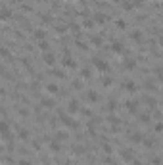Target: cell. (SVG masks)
<instances>
[{"instance_id":"ac0fdd59","label":"cell","mask_w":163,"mask_h":165,"mask_svg":"<svg viewBox=\"0 0 163 165\" xmlns=\"http://www.w3.org/2000/svg\"><path fill=\"white\" fill-rule=\"evenodd\" d=\"M50 152L60 154V152H61V142H60V140H52V142H50Z\"/></svg>"},{"instance_id":"9a60e30c","label":"cell","mask_w":163,"mask_h":165,"mask_svg":"<svg viewBox=\"0 0 163 165\" xmlns=\"http://www.w3.org/2000/svg\"><path fill=\"white\" fill-rule=\"evenodd\" d=\"M129 140L133 142V144H140L144 138H142V135H140V133H136V131H134V133H129Z\"/></svg>"},{"instance_id":"ba28073f","label":"cell","mask_w":163,"mask_h":165,"mask_svg":"<svg viewBox=\"0 0 163 165\" xmlns=\"http://www.w3.org/2000/svg\"><path fill=\"white\" fill-rule=\"evenodd\" d=\"M110 50H111L113 54H123V52H125V46H123V42L113 40L111 44H110Z\"/></svg>"},{"instance_id":"ee69618b","label":"cell","mask_w":163,"mask_h":165,"mask_svg":"<svg viewBox=\"0 0 163 165\" xmlns=\"http://www.w3.org/2000/svg\"><path fill=\"white\" fill-rule=\"evenodd\" d=\"M133 4H134V8H142L144 6V0H133Z\"/></svg>"},{"instance_id":"30bf717a","label":"cell","mask_w":163,"mask_h":165,"mask_svg":"<svg viewBox=\"0 0 163 165\" xmlns=\"http://www.w3.org/2000/svg\"><path fill=\"white\" fill-rule=\"evenodd\" d=\"M42 60H44V63L48 65V67H54V63H56V56L48 50V52H44V56H42Z\"/></svg>"},{"instance_id":"1f68e13d","label":"cell","mask_w":163,"mask_h":165,"mask_svg":"<svg viewBox=\"0 0 163 165\" xmlns=\"http://www.w3.org/2000/svg\"><path fill=\"white\" fill-rule=\"evenodd\" d=\"M0 56H2L4 60H10V58H12V54H10V50L6 46H2V48H0Z\"/></svg>"},{"instance_id":"d6986e66","label":"cell","mask_w":163,"mask_h":165,"mask_svg":"<svg viewBox=\"0 0 163 165\" xmlns=\"http://www.w3.org/2000/svg\"><path fill=\"white\" fill-rule=\"evenodd\" d=\"M33 37H35L37 40H44L46 39V31L44 29H35L33 31Z\"/></svg>"},{"instance_id":"277c9868","label":"cell","mask_w":163,"mask_h":165,"mask_svg":"<svg viewBox=\"0 0 163 165\" xmlns=\"http://www.w3.org/2000/svg\"><path fill=\"white\" fill-rule=\"evenodd\" d=\"M121 67H123L125 71H133V69L136 67V60H133V58H125V60L121 62Z\"/></svg>"},{"instance_id":"816d5d0a","label":"cell","mask_w":163,"mask_h":165,"mask_svg":"<svg viewBox=\"0 0 163 165\" xmlns=\"http://www.w3.org/2000/svg\"><path fill=\"white\" fill-rule=\"evenodd\" d=\"M17 165H31V161H29V159H19Z\"/></svg>"},{"instance_id":"11a10c76","label":"cell","mask_w":163,"mask_h":165,"mask_svg":"<svg viewBox=\"0 0 163 165\" xmlns=\"http://www.w3.org/2000/svg\"><path fill=\"white\" fill-rule=\"evenodd\" d=\"M159 44H161V46H163V37H161V39H159Z\"/></svg>"},{"instance_id":"8d00e7d4","label":"cell","mask_w":163,"mask_h":165,"mask_svg":"<svg viewBox=\"0 0 163 165\" xmlns=\"http://www.w3.org/2000/svg\"><path fill=\"white\" fill-rule=\"evenodd\" d=\"M146 104H148L150 108H154L157 102H156V98H152V96H146Z\"/></svg>"},{"instance_id":"7a4b0ae2","label":"cell","mask_w":163,"mask_h":165,"mask_svg":"<svg viewBox=\"0 0 163 165\" xmlns=\"http://www.w3.org/2000/svg\"><path fill=\"white\" fill-rule=\"evenodd\" d=\"M94 65H96V69L100 71V73H107V71H110V63H107L106 60H98V58H94Z\"/></svg>"},{"instance_id":"f5cc1de1","label":"cell","mask_w":163,"mask_h":165,"mask_svg":"<svg viewBox=\"0 0 163 165\" xmlns=\"http://www.w3.org/2000/svg\"><path fill=\"white\" fill-rule=\"evenodd\" d=\"M83 152H84V150H83L81 146H79V148H73V154H83Z\"/></svg>"},{"instance_id":"d590c367","label":"cell","mask_w":163,"mask_h":165,"mask_svg":"<svg viewBox=\"0 0 163 165\" xmlns=\"http://www.w3.org/2000/svg\"><path fill=\"white\" fill-rule=\"evenodd\" d=\"M156 79H157L159 83H163V67H157V69H156Z\"/></svg>"},{"instance_id":"b9f144b4","label":"cell","mask_w":163,"mask_h":165,"mask_svg":"<svg viewBox=\"0 0 163 165\" xmlns=\"http://www.w3.org/2000/svg\"><path fill=\"white\" fill-rule=\"evenodd\" d=\"M71 86H73V89H77V90H81V89H83V83H81V81H77V79H75Z\"/></svg>"},{"instance_id":"4fadbf2b","label":"cell","mask_w":163,"mask_h":165,"mask_svg":"<svg viewBox=\"0 0 163 165\" xmlns=\"http://www.w3.org/2000/svg\"><path fill=\"white\" fill-rule=\"evenodd\" d=\"M144 89H146L148 92H156V90H157V85H156L154 79H146V81H144Z\"/></svg>"},{"instance_id":"6da1fadb","label":"cell","mask_w":163,"mask_h":165,"mask_svg":"<svg viewBox=\"0 0 163 165\" xmlns=\"http://www.w3.org/2000/svg\"><path fill=\"white\" fill-rule=\"evenodd\" d=\"M79 109H81L79 100H77V98H69V102H67V113H69V115H75Z\"/></svg>"},{"instance_id":"7dc6e473","label":"cell","mask_w":163,"mask_h":165,"mask_svg":"<svg viewBox=\"0 0 163 165\" xmlns=\"http://www.w3.org/2000/svg\"><path fill=\"white\" fill-rule=\"evenodd\" d=\"M152 165H161V158H152Z\"/></svg>"},{"instance_id":"e575fe53","label":"cell","mask_w":163,"mask_h":165,"mask_svg":"<svg viewBox=\"0 0 163 165\" xmlns=\"http://www.w3.org/2000/svg\"><path fill=\"white\" fill-rule=\"evenodd\" d=\"M115 109H117V102H115V100H110V104H107V112L113 113Z\"/></svg>"},{"instance_id":"d6a6232c","label":"cell","mask_w":163,"mask_h":165,"mask_svg":"<svg viewBox=\"0 0 163 165\" xmlns=\"http://www.w3.org/2000/svg\"><path fill=\"white\" fill-rule=\"evenodd\" d=\"M38 48H40L42 52H48V48H50L48 40H46V39H44V40H38Z\"/></svg>"},{"instance_id":"74e56055","label":"cell","mask_w":163,"mask_h":165,"mask_svg":"<svg viewBox=\"0 0 163 165\" xmlns=\"http://www.w3.org/2000/svg\"><path fill=\"white\" fill-rule=\"evenodd\" d=\"M154 133H157V135L163 133V123H156V125H154Z\"/></svg>"},{"instance_id":"db71d44e","label":"cell","mask_w":163,"mask_h":165,"mask_svg":"<svg viewBox=\"0 0 163 165\" xmlns=\"http://www.w3.org/2000/svg\"><path fill=\"white\" fill-rule=\"evenodd\" d=\"M133 165H144V163H142V161H138V159H134V161H133Z\"/></svg>"},{"instance_id":"44dd1931","label":"cell","mask_w":163,"mask_h":165,"mask_svg":"<svg viewBox=\"0 0 163 165\" xmlns=\"http://www.w3.org/2000/svg\"><path fill=\"white\" fill-rule=\"evenodd\" d=\"M40 106L46 108V109H52L56 104H54V100H50V98H40Z\"/></svg>"},{"instance_id":"bcb514c9","label":"cell","mask_w":163,"mask_h":165,"mask_svg":"<svg viewBox=\"0 0 163 165\" xmlns=\"http://www.w3.org/2000/svg\"><path fill=\"white\" fill-rule=\"evenodd\" d=\"M77 48H81V50H86V48H88V46H86V44H84L83 40H77Z\"/></svg>"},{"instance_id":"7402d4cb","label":"cell","mask_w":163,"mask_h":165,"mask_svg":"<svg viewBox=\"0 0 163 165\" xmlns=\"http://www.w3.org/2000/svg\"><path fill=\"white\" fill-rule=\"evenodd\" d=\"M50 73L56 77V79H65V71L63 69H58V67H52L50 69Z\"/></svg>"},{"instance_id":"7bdbcfd3","label":"cell","mask_w":163,"mask_h":165,"mask_svg":"<svg viewBox=\"0 0 163 165\" xmlns=\"http://www.w3.org/2000/svg\"><path fill=\"white\" fill-rule=\"evenodd\" d=\"M31 144H33V150H37V152H40V148H42V146H40V142H38V140H33Z\"/></svg>"},{"instance_id":"e0dca14e","label":"cell","mask_w":163,"mask_h":165,"mask_svg":"<svg viewBox=\"0 0 163 165\" xmlns=\"http://www.w3.org/2000/svg\"><path fill=\"white\" fill-rule=\"evenodd\" d=\"M10 17H12V12H10V8H8V6H4V8H2V14H0V19H2L4 23H8Z\"/></svg>"},{"instance_id":"ffe728a7","label":"cell","mask_w":163,"mask_h":165,"mask_svg":"<svg viewBox=\"0 0 163 165\" xmlns=\"http://www.w3.org/2000/svg\"><path fill=\"white\" fill-rule=\"evenodd\" d=\"M46 92H50V94H60V86L56 83H48L46 85Z\"/></svg>"},{"instance_id":"484cf974","label":"cell","mask_w":163,"mask_h":165,"mask_svg":"<svg viewBox=\"0 0 163 165\" xmlns=\"http://www.w3.org/2000/svg\"><path fill=\"white\" fill-rule=\"evenodd\" d=\"M138 121H140V123H144V125H148L150 121H152V115L150 113H140L138 115Z\"/></svg>"},{"instance_id":"f1b7e54d","label":"cell","mask_w":163,"mask_h":165,"mask_svg":"<svg viewBox=\"0 0 163 165\" xmlns=\"http://www.w3.org/2000/svg\"><path fill=\"white\" fill-rule=\"evenodd\" d=\"M130 39H133L134 42H142V33H140V31H133V33H130Z\"/></svg>"},{"instance_id":"9f6ffc18","label":"cell","mask_w":163,"mask_h":165,"mask_svg":"<svg viewBox=\"0 0 163 165\" xmlns=\"http://www.w3.org/2000/svg\"><path fill=\"white\" fill-rule=\"evenodd\" d=\"M161 23H163V16H161Z\"/></svg>"},{"instance_id":"f35d334b","label":"cell","mask_w":163,"mask_h":165,"mask_svg":"<svg viewBox=\"0 0 163 165\" xmlns=\"http://www.w3.org/2000/svg\"><path fill=\"white\" fill-rule=\"evenodd\" d=\"M21 12H25V14L33 12V6H29V4H21Z\"/></svg>"},{"instance_id":"c3c4849f","label":"cell","mask_w":163,"mask_h":165,"mask_svg":"<svg viewBox=\"0 0 163 165\" xmlns=\"http://www.w3.org/2000/svg\"><path fill=\"white\" fill-rule=\"evenodd\" d=\"M69 29H71L73 33H79V25H75V23H69Z\"/></svg>"},{"instance_id":"681fc988","label":"cell","mask_w":163,"mask_h":165,"mask_svg":"<svg viewBox=\"0 0 163 165\" xmlns=\"http://www.w3.org/2000/svg\"><path fill=\"white\" fill-rule=\"evenodd\" d=\"M83 115H84V117H92V112L86 108V109H83Z\"/></svg>"},{"instance_id":"8fae6325","label":"cell","mask_w":163,"mask_h":165,"mask_svg":"<svg viewBox=\"0 0 163 165\" xmlns=\"http://www.w3.org/2000/svg\"><path fill=\"white\" fill-rule=\"evenodd\" d=\"M84 100L88 102V104H96L98 100H100V96H98L96 90H88V92H86V98H84Z\"/></svg>"},{"instance_id":"ab89813d","label":"cell","mask_w":163,"mask_h":165,"mask_svg":"<svg viewBox=\"0 0 163 165\" xmlns=\"http://www.w3.org/2000/svg\"><path fill=\"white\" fill-rule=\"evenodd\" d=\"M102 150H104L106 154H111V152H113V148H111L110 144H106V142H104V144H102Z\"/></svg>"},{"instance_id":"d4e9b609","label":"cell","mask_w":163,"mask_h":165,"mask_svg":"<svg viewBox=\"0 0 163 165\" xmlns=\"http://www.w3.org/2000/svg\"><path fill=\"white\" fill-rule=\"evenodd\" d=\"M121 8L125 10V12H133V10H134V4L130 2V0H125V2H121Z\"/></svg>"},{"instance_id":"7c38bea8","label":"cell","mask_w":163,"mask_h":165,"mask_svg":"<svg viewBox=\"0 0 163 165\" xmlns=\"http://www.w3.org/2000/svg\"><path fill=\"white\" fill-rule=\"evenodd\" d=\"M107 19H110V16H107V14H104V12H98V14L94 16V21H96L98 25H104Z\"/></svg>"},{"instance_id":"4316f807","label":"cell","mask_w":163,"mask_h":165,"mask_svg":"<svg viewBox=\"0 0 163 165\" xmlns=\"http://www.w3.org/2000/svg\"><path fill=\"white\" fill-rule=\"evenodd\" d=\"M67 138H69V135L65 133V131H58L56 133V140H60V142H65Z\"/></svg>"},{"instance_id":"cb8c5ba5","label":"cell","mask_w":163,"mask_h":165,"mask_svg":"<svg viewBox=\"0 0 163 165\" xmlns=\"http://www.w3.org/2000/svg\"><path fill=\"white\" fill-rule=\"evenodd\" d=\"M94 25H96V21H94V17H86V19L83 21V27H84V29H92Z\"/></svg>"},{"instance_id":"5b68a950","label":"cell","mask_w":163,"mask_h":165,"mask_svg":"<svg viewBox=\"0 0 163 165\" xmlns=\"http://www.w3.org/2000/svg\"><path fill=\"white\" fill-rule=\"evenodd\" d=\"M121 159L133 163V161H134V152L130 150V148H123V150H121Z\"/></svg>"},{"instance_id":"603a6c76","label":"cell","mask_w":163,"mask_h":165,"mask_svg":"<svg viewBox=\"0 0 163 165\" xmlns=\"http://www.w3.org/2000/svg\"><path fill=\"white\" fill-rule=\"evenodd\" d=\"M81 79H92V69L90 67H81Z\"/></svg>"},{"instance_id":"2e32d148","label":"cell","mask_w":163,"mask_h":165,"mask_svg":"<svg viewBox=\"0 0 163 165\" xmlns=\"http://www.w3.org/2000/svg\"><path fill=\"white\" fill-rule=\"evenodd\" d=\"M17 138H19V140H29V138H31L29 131L23 129V127H17Z\"/></svg>"},{"instance_id":"8992f818","label":"cell","mask_w":163,"mask_h":165,"mask_svg":"<svg viewBox=\"0 0 163 165\" xmlns=\"http://www.w3.org/2000/svg\"><path fill=\"white\" fill-rule=\"evenodd\" d=\"M123 90H125V92H129V94H134V92L138 90V85H136L134 81H125Z\"/></svg>"},{"instance_id":"5bb4252c","label":"cell","mask_w":163,"mask_h":165,"mask_svg":"<svg viewBox=\"0 0 163 165\" xmlns=\"http://www.w3.org/2000/svg\"><path fill=\"white\" fill-rule=\"evenodd\" d=\"M125 108H127V112H129V113H136L138 102H136V100H129V102H125Z\"/></svg>"},{"instance_id":"83f0119b","label":"cell","mask_w":163,"mask_h":165,"mask_svg":"<svg viewBox=\"0 0 163 165\" xmlns=\"http://www.w3.org/2000/svg\"><path fill=\"white\" fill-rule=\"evenodd\" d=\"M115 27H117V29H123V31H125V29H127V21H125L123 17H117V19H115Z\"/></svg>"},{"instance_id":"3957f363","label":"cell","mask_w":163,"mask_h":165,"mask_svg":"<svg viewBox=\"0 0 163 165\" xmlns=\"http://www.w3.org/2000/svg\"><path fill=\"white\" fill-rule=\"evenodd\" d=\"M60 121H61V125L67 127V129H75V127H77V121H73L69 113L67 115H60Z\"/></svg>"},{"instance_id":"52a82bcc","label":"cell","mask_w":163,"mask_h":165,"mask_svg":"<svg viewBox=\"0 0 163 165\" xmlns=\"http://www.w3.org/2000/svg\"><path fill=\"white\" fill-rule=\"evenodd\" d=\"M61 65H63V67H67V69H75V67H77V60H73V58L69 56V54H67V56L63 58Z\"/></svg>"},{"instance_id":"f546056e","label":"cell","mask_w":163,"mask_h":165,"mask_svg":"<svg viewBox=\"0 0 163 165\" xmlns=\"http://www.w3.org/2000/svg\"><path fill=\"white\" fill-rule=\"evenodd\" d=\"M90 44H94V46H102V37H100V35L90 37Z\"/></svg>"},{"instance_id":"f6af8a7d","label":"cell","mask_w":163,"mask_h":165,"mask_svg":"<svg viewBox=\"0 0 163 165\" xmlns=\"http://www.w3.org/2000/svg\"><path fill=\"white\" fill-rule=\"evenodd\" d=\"M144 146H146V148H152V146H154V140H152V138H146V140H144Z\"/></svg>"},{"instance_id":"4dcf8cb0","label":"cell","mask_w":163,"mask_h":165,"mask_svg":"<svg viewBox=\"0 0 163 165\" xmlns=\"http://www.w3.org/2000/svg\"><path fill=\"white\" fill-rule=\"evenodd\" d=\"M40 21H42L44 25H50V23H52V16H50V14H40Z\"/></svg>"},{"instance_id":"f907efd6","label":"cell","mask_w":163,"mask_h":165,"mask_svg":"<svg viewBox=\"0 0 163 165\" xmlns=\"http://www.w3.org/2000/svg\"><path fill=\"white\" fill-rule=\"evenodd\" d=\"M56 33H65V25H56Z\"/></svg>"},{"instance_id":"9c48e42d","label":"cell","mask_w":163,"mask_h":165,"mask_svg":"<svg viewBox=\"0 0 163 165\" xmlns=\"http://www.w3.org/2000/svg\"><path fill=\"white\" fill-rule=\"evenodd\" d=\"M0 133H2V138H4V140H10V138H12V133H10V127H8L6 121H2V123H0Z\"/></svg>"},{"instance_id":"836d02e7","label":"cell","mask_w":163,"mask_h":165,"mask_svg":"<svg viewBox=\"0 0 163 165\" xmlns=\"http://www.w3.org/2000/svg\"><path fill=\"white\" fill-rule=\"evenodd\" d=\"M111 85H113V79H111V77H104V79H102V86H106V89H110Z\"/></svg>"},{"instance_id":"60d3db41","label":"cell","mask_w":163,"mask_h":165,"mask_svg":"<svg viewBox=\"0 0 163 165\" xmlns=\"http://www.w3.org/2000/svg\"><path fill=\"white\" fill-rule=\"evenodd\" d=\"M17 112H19V115H21V117H27V115H29V109H27V108H19Z\"/></svg>"}]
</instances>
